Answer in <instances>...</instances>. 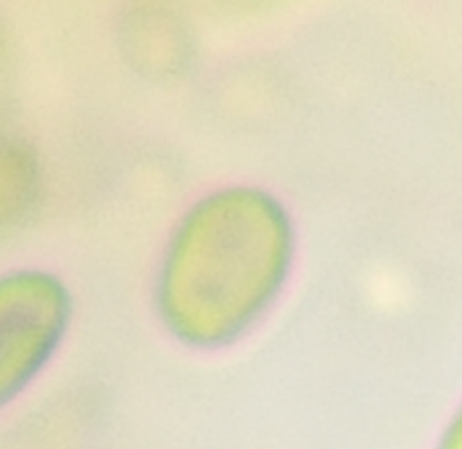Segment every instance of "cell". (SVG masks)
<instances>
[{"label":"cell","instance_id":"cell-1","mask_svg":"<svg viewBox=\"0 0 462 449\" xmlns=\"http://www.w3.org/2000/svg\"><path fill=\"white\" fill-rule=\"evenodd\" d=\"M296 265V225L259 185H222L172 225L153 276V312L185 349L241 344L278 307Z\"/></svg>","mask_w":462,"mask_h":449},{"label":"cell","instance_id":"cell-2","mask_svg":"<svg viewBox=\"0 0 462 449\" xmlns=\"http://www.w3.org/2000/svg\"><path fill=\"white\" fill-rule=\"evenodd\" d=\"M74 296L45 267H16L0 280V399L11 405L32 388L69 333Z\"/></svg>","mask_w":462,"mask_h":449},{"label":"cell","instance_id":"cell-3","mask_svg":"<svg viewBox=\"0 0 462 449\" xmlns=\"http://www.w3.org/2000/svg\"><path fill=\"white\" fill-rule=\"evenodd\" d=\"M37 164L32 151L16 140L5 143L3 154V211L5 222L11 220H24L37 204Z\"/></svg>","mask_w":462,"mask_h":449},{"label":"cell","instance_id":"cell-4","mask_svg":"<svg viewBox=\"0 0 462 449\" xmlns=\"http://www.w3.org/2000/svg\"><path fill=\"white\" fill-rule=\"evenodd\" d=\"M433 449H462V399L457 402V407L449 413V417L444 420Z\"/></svg>","mask_w":462,"mask_h":449}]
</instances>
